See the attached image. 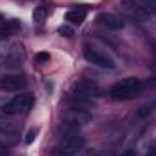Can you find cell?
I'll return each instance as SVG.
<instances>
[{
  "instance_id": "cell-10",
  "label": "cell",
  "mask_w": 156,
  "mask_h": 156,
  "mask_svg": "<svg viewBox=\"0 0 156 156\" xmlns=\"http://www.w3.org/2000/svg\"><path fill=\"white\" fill-rule=\"evenodd\" d=\"M96 22H98L102 27L109 29V31H120V29L125 26V22H123L120 16L113 15V13H100V15L96 16Z\"/></svg>"
},
{
  "instance_id": "cell-5",
  "label": "cell",
  "mask_w": 156,
  "mask_h": 156,
  "mask_svg": "<svg viewBox=\"0 0 156 156\" xmlns=\"http://www.w3.org/2000/svg\"><path fill=\"white\" fill-rule=\"evenodd\" d=\"M83 56L89 64L96 66V67H102V69H115V60L111 56H107L105 53L91 47V45H85L83 49Z\"/></svg>"
},
{
  "instance_id": "cell-16",
  "label": "cell",
  "mask_w": 156,
  "mask_h": 156,
  "mask_svg": "<svg viewBox=\"0 0 156 156\" xmlns=\"http://www.w3.org/2000/svg\"><path fill=\"white\" fill-rule=\"evenodd\" d=\"M145 9H149L151 13H156V0H138Z\"/></svg>"
},
{
  "instance_id": "cell-7",
  "label": "cell",
  "mask_w": 156,
  "mask_h": 156,
  "mask_svg": "<svg viewBox=\"0 0 156 156\" xmlns=\"http://www.w3.org/2000/svg\"><path fill=\"white\" fill-rule=\"evenodd\" d=\"M16 142H18V125L9 118H5V120L0 118V144H4L7 147Z\"/></svg>"
},
{
  "instance_id": "cell-8",
  "label": "cell",
  "mask_w": 156,
  "mask_h": 156,
  "mask_svg": "<svg viewBox=\"0 0 156 156\" xmlns=\"http://www.w3.org/2000/svg\"><path fill=\"white\" fill-rule=\"evenodd\" d=\"M27 85V80L22 75H4L0 78V89L7 93H16Z\"/></svg>"
},
{
  "instance_id": "cell-9",
  "label": "cell",
  "mask_w": 156,
  "mask_h": 156,
  "mask_svg": "<svg viewBox=\"0 0 156 156\" xmlns=\"http://www.w3.org/2000/svg\"><path fill=\"white\" fill-rule=\"evenodd\" d=\"M56 134L60 140H71V138H76L80 136V123L76 122H71V120H62L58 129H56Z\"/></svg>"
},
{
  "instance_id": "cell-4",
  "label": "cell",
  "mask_w": 156,
  "mask_h": 156,
  "mask_svg": "<svg viewBox=\"0 0 156 156\" xmlns=\"http://www.w3.org/2000/svg\"><path fill=\"white\" fill-rule=\"evenodd\" d=\"M83 151V138L76 136L71 140H60V144L51 151L53 156H78Z\"/></svg>"
},
{
  "instance_id": "cell-15",
  "label": "cell",
  "mask_w": 156,
  "mask_h": 156,
  "mask_svg": "<svg viewBox=\"0 0 156 156\" xmlns=\"http://www.w3.org/2000/svg\"><path fill=\"white\" fill-rule=\"evenodd\" d=\"M49 60H51V55H49V53H44V51H42V53H37V55H35V62H37V64H47Z\"/></svg>"
},
{
  "instance_id": "cell-2",
  "label": "cell",
  "mask_w": 156,
  "mask_h": 156,
  "mask_svg": "<svg viewBox=\"0 0 156 156\" xmlns=\"http://www.w3.org/2000/svg\"><path fill=\"white\" fill-rule=\"evenodd\" d=\"M35 105V96L31 93H20L15 98H11L9 102H5L2 105V113L15 116V115H26L27 111H31V107Z\"/></svg>"
},
{
  "instance_id": "cell-19",
  "label": "cell",
  "mask_w": 156,
  "mask_h": 156,
  "mask_svg": "<svg viewBox=\"0 0 156 156\" xmlns=\"http://www.w3.org/2000/svg\"><path fill=\"white\" fill-rule=\"evenodd\" d=\"M147 156H156V144H153V145L149 147V151H147Z\"/></svg>"
},
{
  "instance_id": "cell-14",
  "label": "cell",
  "mask_w": 156,
  "mask_h": 156,
  "mask_svg": "<svg viewBox=\"0 0 156 156\" xmlns=\"http://www.w3.org/2000/svg\"><path fill=\"white\" fill-rule=\"evenodd\" d=\"M37 134H38V127H31V129L27 131V134H26V144L31 145V144L37 140Z\"/></svg>"
},
{
  "instance_id": "cell-1",
  "label": "cell",
  "mask_w": 156,
  "mask_h": 156,
  "mask_svg": "<svg viewBox=\"0 0 156 156\" xmlns=\"http://www.w3.org/2000/svg\"><path fill=\"white\" fill-rule=\"evenodd\" d=\"M144 89V83L134 76H129V78H123L116 82L111 89H109V96L116 98V100H131L134 96H138Z\"/></svg>"
},
{
  "instance_id": "cell-6",
  "label": "cell",
  "mask_w": 156,
  "mask_h": 156,
  "mask_svg": "<svg viewBox=\"0 0 156 156\" xmlns=\"http://www.w3.org/2000/svg\"><path fill=\"white\" fill-rule=\"evenodd\" d=\"M120 7L133 18V20H138V22H145L151 18V11L145 9L138 0H120Z\"/></svg>"
},
{
  "instance_id": "cell-3",
  "label": "cell",
  "mask_w": 156,
  "mask_h": 156,
  "mask_svg": "<svg viewBox=\"0 0 156 156\" xmlns=\"http://www.w3.org/2000/svg\"><path fill=\"white\" fill-rule=\"evenodd\" d=\"M24 58H26V51H24L22 44H13V45L7 49V53L4 55V58H2L0 64H2L4 69L15 71V69H20Z\"/></svg>"
},
{
  "instance_id": "cell-17",
  "label": "cell",
  "mask_w": 156,
  "mask_h": 156,
  "mask_svg": "<svg viewBox=\"0 0 156 156\" xmlns=\"http://www.w3.org/2000/svg\"><path fill=\"white\" fill-rule=\"evenodd\" d=\"M58 33H60L62 37H73V27L67 26V24H66V26H60V27H58Z\"/></svg>"
},
{
  "instance_id": "cell-12",
  "label": "cell",
  "mask_w": 156,
  "mask_h": 156,
  "mask_svg": "<svg viewBox=\"0 0 156 156\" xmlns=\"http://www.w3.org/2000/svg\"><path fill=\"white\" fill-rule=\"evenodd\" d=\"M20 27V24L16 22V20H7V22H2L0 24V40L7 38L15 29H18Z\"/></svg>"
},
{
  "instance_id": "cell-18",
  "label": "cell",
  "mask_w": 156,
  "mask_h": 156,
  "mask_svg": "<svg viewBox=\"0 0 156 156\" xmlns=\"http://www.w3.org/2000/svg\"><path fill=\"white\" fill-rule=\"evenodd\" d=\"M122 156H138V151L136 149H125L122 153Z\"/></svg>"
},
{
  "instance_id": "cell-13",
  "label": "cell",
  "mask_w": 156,
  "mask_h": 156,
  "mask_svg": "<svg viewBox=\"0 0 156 156\" xmlns=\"http://www.w3.org/2000/svg\"><path fill=\"white\" fill-rule=\"evenodd\" d=\"M47 13H49V7L45 5V4H38V5H35V9H33V20L35 22H44L45 20V16H47Z\"/></svg>"
},
{
  "instance_id": "cell-20",
  "label": "cell",
  "mask_w": 156,
  "mask_h": 156,
  "mask_svg": "<svg viewBox=\"0 0 156 156\" xmlns=\"http://www.w3.org/2000/svg\"><path fill=\"white\" fill-rule=\"evenodd\" d=\"M5 154H7V147L4 144H0V156H5Z\"/></svg>"
},
{
  "instance_id": "cell-11",
  "label": "cell",
  "mask_w": 156,
  "mask_h": 156,
  "mask_svg": "<svg viewBox=\"0 0 156 156\" xmlns=\"http://www.w3.org/2000/svg\"><path fill=\"white\" fill-rule=\"evenodd\" d=\"M66 20L69 22V24H75V26H80L83 20H85V9L83 7H80V9H69L67 13H66Z\"/></svg>"
}]
</instances>
